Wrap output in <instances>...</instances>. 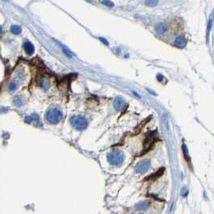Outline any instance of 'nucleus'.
Wrapping results in <instances>:
<instances>
[{
	"label": "nucleus",
	"instance_id": "1a4fd4ad",
	"mask_svg": "<svg viewBox=\"0 0 214 214\" xmlns=\"http://www.w3.org/2000/svg\"><path fill=\"white\" fill-rule=\"evenodd\" d=\"M167 30H168V26H167V25L165 23H159V24H157L156 26V32L158 34H160V35L165 33V32L167 31Z\"/></svg>",
	"mask_w": 214,
	"mask_h": 214
},
{
	"label": "nucleus",
	"instance_id": "2eb2a0df",
	"mask_svg": "<svg viewBox=\"0 0 214 214\" xmlns=\"http://www.w3.org/2000/svg\"><path fill=\"white\" fill-rule=\"evenodd\" d=\"M11 31L13 34L18 35V34L21 33L22 29H21L20 26H16V25H13V26H11Z\"/></svg>",
	"mask_w": 214,
	"mask_h": 214
},
{
	"label": "nucleus",
	"instance_id": "4be33fe9",
	"mask_svg": "<svg viewBox=\"0 0 214 214\" xmlns=\"http://www.w3.org/2000/svg\"><path fill=\"white\" fill-rule=\"evenodd\" d=\"M2 31H3V29H2V26H0V33L2 32Z\"/></svg>",
	"mask_w": 214,
	"mask_h": 214
},
{
	"label": "nucleus",
	"instance_id": "39448f33",
	"mask_svg": "<svg viewBox=\"0 0 214 214\" xmlns=\"http://www.w3.org/2000/svg\"><path fill=\"white\" fill-rule=\"evenodd\" d=\"M151 166V162L149 160H144L136 165V171L138 173H145L149 169Z\"/></svg>",
	"mask_w": 214,
	"mask_h": 214
},
{
	"label": "nucleus",
	"instance_id": "f3484780",
	"mask_svg": "<svg viewBox=\"0 0 214 214\" xmlns=\"http://www.w3.org/2000/svg\"><path fill=\"white\" fill-rule=\"evenodd\" d=\"M157 3H158V2L156 0H148V1L145 2V5L148 6H155Z\"/></svg>",
	"mask_w": 214,
	"mask_h": 214
},
{
	"label": "nucleus",
	"instance_id": "412c9836",
	"mask_svg": "<svg viewBox=\"0 0 214 214\" xmlns=\"http://www.w3.org/2000/svg\"><path fill=\"white\" fill-rule=\"evenodd\" d=\"M99 39H100V40H101L102 42L104 43V44H105L106 45H108V43H107V41L106 40V39H104V38H99Z\"/></svg>",
	"mask_w": 214,
	"mask_h": 214
},
{
	"label": "nucleus",
	"instance_id": "a211bd4d",
	"mask_svg": "<svg viewBox=\"0 0 214 214\" xmlns=\"http://www.w3.org/2000/svg\"><path fill=\"white\" fill-rule=\"evenodd\" d=\"M17 88V84L16 83H11L10 85H9V90L10 91H15V89Z\"/></svg>",
	"mask_w": 214,
	"mask_h": 214
},
{
	"label": "nucleus",
	"instance_id": "6ab92c4d",
	"mask_svg": "<svg viewBox=\"0 0 214 214\" xmlns=\"http://www.w3.org/2000/svg\"><path fill=\"white\" fill-rule=\"evenodd\" d=\"M212 25V19L209 20L208 23V28H207V41L208 40V36H209V33H210V29H211Z\"/></svg>",
	"mask_w": 214,
	"mask_h": 214
},
{
	"label": "nucleus",
	"instance_id": "9d476101",
	"mask_svg": "<svg viewBox=\"0 0 214 214\" xmlns=\"http://www.w3.org/2000/svg\"><path fill=\"white\" fill-rule=\"evenodd\" d=\"M164 171H165V168H160L159 170L157 171L156 172H155L154 174H152L151 177H148L146 178V180H156L157 179L158 177H160L161 175H163V173H164Z\"/></svg>",
	"mask_w": 214,
	"mask_h": 214
},
{
	"label": "nucleus",
	"instance_id": "7ed1b4c3",
	"mask_svg": "<svg viewBox=\"0 0 214 214\" xmlns=\"http://www.w3.org/2000/svg\"><path fill=\"white\" fill-rule=\"evenodd\" d=\"M70 122L72 126L77 130H84L87 127V120L82 115H75L70 119Z\"/></svg>",
	"mask_w": 214,
	"mask_h": 214
},
{
	"label": "nucleus",
	"instance_id": "423d86ee",
	"mask_svg": "<svg viewBox=\"0 0 214 214\" xmlns=\"http://www.w3.org/2000/svg\"><path fill=\"white\" fill-rule=\"evenodd\" d=\"M125 99L121 97H116L115 99V101H114V107L116 108V110H121L125 107Z\"/></svg>",
	"mask_w": 214,
	"mask_h": 214
},
{
	"label": "nucleus",
	"instance_id": "aec40b11",
	"mask_svg": "<svg viewBox=\"0 0 214 214\" xmlns=\"http://www.w3.org/2000/svg\"><path fill=\"white\" fill-rule=\"evenodd\" d=\"M102 3L104 4V5H106L107 6H109V7H112V6H114L113 3H112V2H110V1H103Z\"/></svg>",
	"mask_w": 214,
	"mask_h": 214
},
{
	"label": "nucleus",
	"instance_id": "4468645a",
	"mask_svg": "<svg viewBox=\"0 0 214 214\" xmlns=\"http://www.w3.org/2000/svg\"><path fill=\"white\" fill-rule=\"evenodd\" d=\"M183 153H184V156L185 158L186 159V160L188 161V163H190V157H189V155H188V150L186 145H183Z\"/></svg>",
	"mask_w": 214,
	"mask_h": 214
},
{
	"label": "nucleus",
	"instance_id": "ddd939ff",
	"mask_svg": "<svg viewBox=\"0 0 214 214\" xmlns=\"http://www.w3.org/2000/svg\"><path fill=\"white\" fill-rule=\"evenodd\" d=\"M14 104L15 106L17 107H19V106H22L23 104V98L21 96H15V97L14 98Z\"/></svg>",
	"mask_w": 214,
	"mask_h": 214
},
{
	"label": "nucleus",
	"instance_id": "20e7f679",
	"mask_svg": "<svg viewBox=\"0 0 214 214\" xmlns=\"http://www.w3.org/2000/svg\"><path fill=\"white\" fill-rule=\"evenodd\" d=\"M156 132H152L147 135L145 141H144V151H143L142 154L148 152V151L152 148V147L153 146L154 143L156 141Z\"/></svg>",
	"mask_w": 214,
	"mask_h": 214
},
{
	"label": "nucleus",
	"instance_id": "dca6fc26",
	"mask_svg": "<svg viewBox=\"0 0 214 214\" xmlns=\"http://www.w3.org/2000/svg\"><path fill=\"white\" fill-rule=\"evenodd\" d=\"M39 85H40V87H42V88H44V89L45 90H47L50 87V83L49 81H47L46 79H44V80L40 81Z\"/></svg>",
	"mask_w": 214,
	"mask_h": 214
},
{
	"label": "nucleus",
	"instance_id": "6e6552de",
	"mask_svg": "<svg viewBox=\"0 0 214 214\" xmlns=\"http://www.w3.org/2000/svg\"><path fill=\"white\" fill-rule=\"evenodd\" d=\"M175 44L176 46L178 47H180V48H183L185 47V45H186V39L182 35H180L179 37H177L175 40Z\"/></svg>",
	"mask_w": 214,
	"mask_h": 214
},
{
	"label": "nucleus",
	"instance_id": "f257e3e1",
	"mask_svg": "<svg viewBox=\"0 0 214 214\" xmlns=\"http://www.w3.org/2000/svg\"><path fill=\"white\" fill-rule=\"evenodd\" d=\"M125 160V154L120 150H113L107 155V160L112 165L120 166Z\"/></svg>",
	"mask_w": 214,
	"mask_h": 214
},
{
	"label": "nucleus",
	"instance_id": "f03ea898",
	"mask_svg": "<svg viewBox=\"0 0 214 214\" xmlns=\"http://www.w3.org/2000/svg\"><path fill=\"white\" fill-rule=\"evenodd\" d=\"M63 118V113L57 107L50 108L46 113V120L51 124H57Z\"/></svg>",
	"mask_w": 214,
	"mask_h": 214
},
{
	"label": "nucleus",
	"instance_id": "9b49d317",
	"mask_svg": "<svg viewBox=\"0 0 214 214\" xmlns=\"http://www.w3.org/2000/svg\"><path fill=\"white\" fill-rule=\"evenodd\" d=\"M149 207V203L148 201H140L137 205H136V208L137 210H145Z\"/></svg>",
	"mask_w": 214,
	"mask_h": 214
},
{
	"label": "nucleus",
	"instance_id": "0eeeda50",
	"mask_svg": "<svg viewBox=\"0 0 214 214\" xmlns=\"http://www.w3.org/2000/svg\"><path fill=\"white\" fill-rule=\"evenodd\" d=\"M24 50L26 52L27 55H32L35 52V47L33 46V44L30 42H26L24 44Z\"/></svg>",
	"mask_w": 214,
	"mask_h": 214
},
{
	"label": "nucleus",
	"instance_id": "f8f14e48",
	"mask_svg": "<svg viewBox=\"0 0 214 214\" xmlns=\"http://www.w3.org/2000/svg\"><path fill=\"white\" fill-rule=\"evenodd\" d=\"M25 121L26 123H33V122H39V116L36 115H31V116H26L25 118Z\"/></svg>",
	"mask_w": 214,
	"mask_h": 214
}]
</instances>
